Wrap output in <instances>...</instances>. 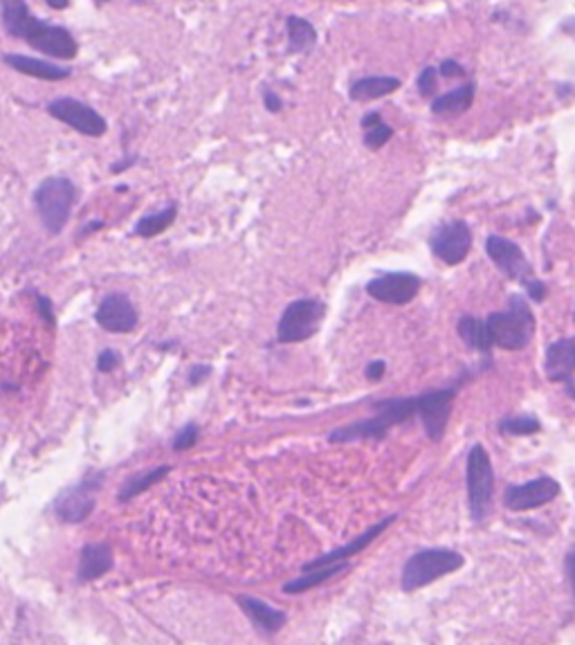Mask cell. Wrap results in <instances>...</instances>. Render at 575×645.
<instances>
[{
    "label": "cell",
    "instance_id": "obj_1",
    "mask_svg": "<svg viewBox=\"0 0 575 645\" xmlns=\"http://www.w3.org/2000/svg\"><path fill=\"white\" fill-rule=\"evenodd\" d=\"M0 10H3V25L10 36L23 39L25 43L48 54L52 59L77 57L79 45L73 35L61 25H50L45 20L34 19L25 0H0Z\"/></svg>",
    "mask_w": 575,
    "mask_h": 645
},
{
    "label": "cell",
    "instance_id": "obj_2",
    "mask_svg": "<svg viewBox=\"0 0 575 645\" xmlns=\"http://www.w3.org/2000/svg\"><path fill=\"white\" fill-rule=\"evenodd\" d=\"M486 331L493 347L503 351H522L531 342L535 333V315L522 295H512L508 302V311L487 315Z\"/></svg>",
    "mask_w": 575,
    "mask_h": 645
},
{
    "label": "cell",
    "instance_id": "obj_3",
    "mask_svg": "<svg viewBox=\"0 0 575 645\" xmlns=\"http://www.w3.org/2000/svg\"><path fill=\"white\" fill-rule=\"evenodd\" d=\"M74 198H77V189H74L73 180L64 176H52L45 178L34 191V207L39 214L41 223L50 234H61L64 227L68 226L70 211L74 207Z\"/></svg>",
    "mask_w": 575,
    "mask_h": 645
},
{
    "label": "cell",
    "instance_id": "obj_4",
    "mask_svg": "<svg viewBox=\"0 0 575 645\" xmlns=\"http://www.w3.org/2000/svg\"><path fill=\"white\" fill-rule=\"evenodd\" d=\"M464 567V556L452 549H423L414 553L402 567V592L411 594L420 587L432 585L439 578L449 576Z\"/></svg>",
    "mask_w": 575,
    "mask_h": 645
},
{
    "label": "cell",
    "instance_id": "obj_5",
    "mask_svg": "<svg viewBox=\"0 0 575 645\" xmlns=\"http://www.w3.org/2000/svg\"><path fill=\"white\" fill-rule=\"evenodd\" d=\"M104 480H106V472H102V470H90L77 484L61 490L52 502L54 515L64 524H81L83 519L93 513Z\"/></svg>",
    "mask_w": 575,
    "mask_h": 645
},
{
    "label": "cell",
    "instance_id": "obj_6",
    "mask_svg": "<svg viewBox=\"0 0 575 645\" xmlns=\"http://www.w3.org/2000/svg\"><path fill=\"white\" fill-rule=\"evenodd\" d=\"M324 315H326V306L319 299H297V302L288 303L277 324V342H306L319 331Z\"/></svg>",
    "mask_w": 575,
    "mask_h": 645
},
{
    "label": "cell",
    "instance_id": "obj_7",
    "mask_svg": "<svg viewBox=\"0 0 575 645\" xmlns=\"http://www.w3.org/2000/svg\"><path fill=\"white\" fill-rule=\"evenodd\" d=\"M468 499H470V513H472L474 522H483V518L490 511L493 503V490H494V470L493 461L487 457L483 445H472V450L468 455Z\"/></svg>",
    "mask_w": 575,
    "mask_h": 645
},
{
    "label": "cell",
    "instance_id": "obj_8",
    "mask_svg": "<svg viewBox=\"0 0 575 645\" xmlns=\"http://www.w3.org/2000/svg\"><path fill=\"white\" fill-rule=\"evenodd\" d=\"M454 396H456L454 389H436L416 396V416H420L425 434L434 443H439L445 436V430H448Z\"/></svg>",
    "mask_w": 575,
    "mask_h": 645
},
{
    "label": "cell",
    "instance_id": "obj_9",
    "mask_svg": "<svg viewBox=\"0 0 575 645\" xmlns=\"http://www.w3.org/2000/svg\"><path fill=\"white\" fill-rule=\"evenodd\" d=\"M48 113L52 115L54 119L68 124L70 128H74V131H79L81 135L88 137H102L108 128L106 119H104L93 106H88V104H83L73 97L54 99V102L48 106Z\"/></svg>",
    "mask_w": 575,
    "mask_h": 645
},
{
    "label": "cell",
    "instance_id": "obj_10",
    "mask_svg": "<svg viewBox=\"0 0 575 645\" xmlns=\"http://www.w3.org/2000/svg\"><path fill=\"white\" fill-rule=\"evenodd\" d=\"M429 248H432V252H434L443 264L458 265L470 255V248H472V232H470L465 220H449V223L441 226L439 230L432 234V239H429Z\"/></svg>",
    "mask_w": 575,
    "mask_h": 645
},
{
    "label": "cell",
    "instance_id": "obj_11",
    "mask_svg": "<svg viewBox=\"0 0 575 645\" xmlns=\"http://www.w3.org/2000/svg\"><path fill=\"white\" fill-rule=\"evenodd\" d=\"M420 286H423V281L414 273H387L371 279L366 284V293L378 302L391 303V306H405L418 295Z\"/></svg>",
    "mask_w": 575,
    "mask_h": 645
},
{
    "label": "cell",
    "instance_id": "obj_12",
    "mask_svg": "<svg viewBox=\"0 0 575 645\" xmlns=\"http://www.w3.org/2000/svg\"><path fill=\"white\" fill-rule=\"evenodd\" d=\"M560 495V484L551 477H537V480L526 481V484H512L503 493V503L506 509L517 511H533L540 509L544 503L553 502Z\"/></svg>",
    "mask_w": 575,
    "mask_h": 645
},
{
    "label": "cell",
    "instance_id": "obj_13",
    "mask_svg": "<svg viewBox=\"0 0 575 645\" xmlns=\"http://www.w3.org/2000/svg\"><path fill=\"white\" fill-rule=\"evenodd\" d=\"M486 252L487 257L493 259V264L502 270L506 277L515 279L519 284H526L528 279L533 277V268L531 264L526 261L524 257L522 248L512 241L503 239V236H487L486 241Z\"/></svg>",
    "mask_w": 575,
    "mask_h": 645
},
{
    "label": "cell",
    "instance_id": "obj_14",
    "mask_svg": "<svg viewBox=\"0 0 575 645\" xmlns=\"http://www.w3.org/2000/svg\"><path fill=\"white\" fill-rule=\"evenodd\" d=\"M99 326L108 333H131L137 328L140 315L124 293H111L102 299L95 313Z\"/></svg>",
    "mask_w": 575,
    "mask_h": 645
},
{
    "label": "cell",
    "instance_id": "obj_15",
    "mask_svg": "<svg viewBox=\"0 0 575 645\" xmlns=\"http://www.w3.org/2000/svg\"><path fill=\"white\" fill-rule=\"evenodd\" d=\"M395 518H398V515H389V518L382 519V522L373 524V526L366 528V531L362 533V535H357L356 540H351V542L344 544V547L335 549V551L324 553V556L315 557V560H310V563L303 564V569H318V567H326V564L347 563L349 557H353V556H357V553L364 551V549L369 547V544L373 542V540H376L378 535H380V533L385 531V528H389L391 524L395 522Z\"/></svg>",
    "mask_w": 575,
    "mask_h": 645
},
{
    "label": "cell",
    "instance_id": "obj_16",
    "mask_svg": "<svg viewBox=\"0 0 575 645\" xmlns=\"http://www.w3.org/2000/svg\"><path fill=\"white\" fill-rule=\"evenodd\" d=\"M544 369L548 380H571V376L575 373V335L573 338L557 340V342L548 344Z\"/></svg>",
    "mask_w": 575,
    "mask_h": 645
},
{
    "label": "cell",
    "instance_id": "obj_17",
    "mask_svg": "<svg viewBox=\"0 0 575 645\" xmlns=\"http://www.w3.org/2000/svg\"><path fill=\"white\" fill-rule=\"evenodd\" d=\"M112 569V549L106 542H95L86 544L79 553V567H77V580L79 582H90L102 578L104 573Z\"/></svg>",
    "mask_w": 575,
    "mask_h": 645
},
{
    "label": "cell",
    "instance_id": "obj_18",
    "mask_svg": "<svg viewBox=\"0 0 575 645\" xmlns=\"http://www.w3.org/2000/svg\"><path fill=\"white\" fill-rule=\"evenodd\" d=\"M236 603L241 605V610L245 611L249 621L258 627V630H264L265 634H274V632L281 630L286 626V611L277 610V607L268 605L265 601H258V598L252 596H239Z\"/></svg>",
    "mask_w": 575,
    "mask_h": 645
},
{
    "label": "cell",
    "instance_id": "obj_19",
    "mask_svg": "<svg viewBox=\"0 0 575 645\" xmlns=\"http://www.w3.org/2000/svg\"><path fill=\"white\" fill-rule=\"evenodd\" d=\"M5 64L14 68L16 73L43 79V81H61V79L70 77V70L64 68V65L50 64V61L43 59H32V57H23V54H5Z\"/></svg>",
    "mask_w": 575,
    "mask_h": 645
},
{
    "label": "cell",
    "instance_id": "obj_20",
    "mask_svg": "<svg viewBox=\"0 0 575 645\" xmlns=\"http://www.w3.org/2000/svg\"><path fill=\"white\" fill-rule=\"evenodd\" d=\"M389 430L391 427L387 426V420L382 418L380 414H376L373 418L357 420V423H351V426L347 427L333 430L331 434H328V441H331V443H351V441L382 439Z\"/></svg>",
    "mask_w": 575,
    "mask_h": 645
},
{
    "label": "cell",
    "instance_id": "obj_21",
    "mask_svg": "<svg viewBox=\"0 0 575 645\" xmlns=\"http://www.w3.org/2000/svg\"><path fill=\"white\" fill-rule=\"evenodd\" d=\"M474 102V83H465L461 88H454L449 93L441 95L432 104L434 115H443V118H456V115L468 113L470 106Z\"/></svg>",
    "mask_w": 575,
    "mask_h": 645
},
{
    "label": "cell",
    "instance_id": "obj_22",
    "mask_svg": "<svg viewBox=\"0 0 575 645\" xmlns=\"http://www.w3.org/2000/svg\"><path fill=\"white\" fill-rule=\"evenodd\" d=\"M400 88V79L395 77H362L349 90L353 102H373V99L387 97Z\"/></svg>",
    "mask_w": 575,
    "mask_h": 645
},
{
    "label": "cell",
    "instance_id": "obj_23",
    "mask_svg": "<svg viewBox=\"0 0 575 645\" xmlns=\"http://www.w3.org/2000/svg\"><path fill=\"white\" fill-rule=\"evenodd\" d=\"M344 569H349L347 563H337V564H326V567H318V569H303L302 576H297L295 580L286 582L283 585V592L286 594H303L312 587H319L322 582H326L328 578L337 576L341 573Z\"/></svg>",
    "mask_w": 575,
    "mask_h": 645
},
{
    "label": "cell",
    "instance_id": "obj_24",
    "mask_svg": "<svg viewBox=\"0 0 575 645\" xmlns=\"http://www.w3.org/2000/svg\"><path fill=\"white\" fill-rule=\"evenodd\" d=\"M169 472H171V465L165 464V465H156V468L147 470V472L133 474V477H128V480L122 484V488H119V493H118V499L119 502H131V499H135L137 495H142L144 490H149L151 486H156L157 481L165 480Z\"/></svg>",
    "mask_w": 575,
    "mask_h": 645
},
{
    "label": "cell",
    "instance_id": "obj_25",
    "mask_svg": "<svg viewBox=\"0 0 575 645\" xmlns=\"http://www.w3.org/2000/svg\"><path fill=\"white\" fill-rule=\"evenodd\" d=\"M373 411L387 420V426L394 427L407 423L416 416V396L411 398H389V401L373 403Z\"/></svg>",
    "mask_w": 575,
    "mask_h": 645
},
{
    "label": "cell",
    "instance_id": "obj_26",
    "mask_svg": "<svg viewBox=\"0 0 575 645\" xmlns=\"http://www.w3.org/2000/svg\"><path fill=\"white\" fill-rule=\"evenodd\" d=\"M176 214L178 207L169 205L165 207V210H157L147 216H142V219L135 223V227H133V234L142 236V239H153V236L162 234L166 227H171V223L176 220Z\"/></svg>",
    "mask_w": 575,
    "mask_h": 645
},
{
    "label": "cell",
    "instance_id": "obj_27",
    "mask_svg": "<svg viewBox=\"0 0 575 645\" xmlns=\"http://www.w3.org/2000/svg\"><path fill=\"white\" fill-rule=\"evenodd\" d=\"M456 328H458V335H461V340H464V342L468 344V349H472V351L487 353L490 349H493V344H490V338H487L486 322H483V319H477V318H470V315H465V318L458 319Z\"/></svg>",
    "mask_w": 575,
    "mask_h": 645
},
{
    "label": "cell",
    "instance_id": "obj_28",
    "mask_svg": "<svg viewBox=\"0 0 575 645\" xmlns=\"http://www.w3.org/2000/svg\"><path fill=\"white\" fill-rule=\"evenodd\" d=\"M318 41V32L306 19L290 16L288 19V50L290 52H308Z\"/></svg>",
    "mask_w": 575,
    "mask_h": 645
},
{
    "label": "cell",
    "instance_id": "obj_29",
    "mask_svg": "<svg viewBox=\"0 0 575 645\" xmlns=\"http://www.w3.org/2000/svg\"><path fill=\"white\" fill-rule=\"evenodd\" d=\"M362 127H364V144L369 149L385 147L391 140V135H394V128L382 122L378 113H366L362 118Z\"/></svg>",
    "mask_w": 575,
    "mask_h": 645
},
{
    "label": "cell",
    "instance_id": "obj_30",
    "mask_svg": "<svg viewBox=\"0 0 575 645\" xmlns=\"http://www.w3.org/2000/svg\"><path fill=\"white\" fill-rule=\"evenodd\" d=\"M541 430V423L535 416H515V418H503L499 423V432L502 434H515V436H531Z\"/></svg>",
    "mask_w": 575,
    "mask_h": 645
},
{
    "label": "cell",
    "instance_id": "obj_31",
    "mask_svg": "<svg viewBox=\"0 0 575 645\" xmlns=\"http://www.w3.org/2000/svg\"><path fill=\"white\" fill-rule=\"evenodd\" d=\"M196 441H198V426L196 423H187L185 427L176 432L173 441H171V448L176 452H185L189 448H194Z\"/></svg>",
    "mask_w": 575,
    "mask_h": 645
},
{
    "label": "cell",
    "instance_id": "obj_32",
    "mask_svg": "<svg viewBox=\"0 0 575 645\" xmlns=\"http://www.w3.org/2000/svg\"><path fill=\"white\" fill-rule=\"evenodd\" d=\"M119 365H122V356H119V351H115V349H104V351L99 353L97 369L102 373H112Z\"/></svg>",
    "mask_w": 575,
    "mask_h": 645
},
{
    "label": "cell",
    "instance_id": "obj_33",
    "mask_svg": "<svg viewBox=\"0 0 575 645\" xmlns=\"http://www.w3.org/2000/svg\"><path fill=\"white\" fill-rule=\"evenodd\" d=\"M436 81H439V73L434 68H425L418 77V93L423 97H432L436 90Z\"/></svg>",
    "mask_w": 575,
    "mask_h": 645
},
{
    "label": "cell",
    "instance_id": "obj_34",
    "mask_svg": "<svg viewBox=\"0 0 575 645\" xmlns=\"http://www.w3.org/2000/svg\"><path fill=\"white\" fill-rule=\"evenodd\" d=\"M36 311H39L41 319L48 324L50 328L57 326V318H54V306H52V299L45 297V295H36Z\"/></svg>",
    "mask_w": 575,
    "mask_h": 645
},
{
    "label": "cell",
    "instance_id": "obj_35",
    "mask_svg": "<svg viewBox=\"0 0 575 645\" xmlns=\"http://www.w3.org/2000/svg\"><path fill=\"white\" fill-rule=\"evenodd\" d=\"M524 286H526V293H528V297L533 299V302H537V303L544 302V297H546V284H544V281L531 277Z\"/></svg>",
    "mask_w": 575,
    "mask_h": 645
},
{
    "label": "cell",
    "instance_id": "obj_36",
    "mask_svg": "<svg viewBox=\"0 0 575 645\" xmlns=\"http://www.w3.org/2000/svg\"><path fill=\"white\" fill-rule=\"evenodd\" d=\"M385 372H387V362L385 360H373V362H369V365H366L364 376L369 378V380L378 382L382 376H385Z\"/></svg>",
    "mask_w": 575,
    "mask_h": 645
},
{
    "label": "cell",
    "instance_id": "obj_37",
    "mask_svg": "<svg viewBox=\"0 0 575 645\" xmlns=\"http://www.w3.org/2000/svg\"><path fill=\"white\" fill-rule=\"evenodd\" d=\"M210 373H211L210 365H194V367L189 369V385L191 387L200 385V382L205 380V378L210 376Z\"/></svg>",
    "mask_w": 575,
    "mask_h": 645
},
{
    "label": "cell",
    "instance_id": "obj_38",
    "mask_svg": "<svg viewBox=\"0 0 575 645\" xmlns=\"http://www.w3.org/2000/svg\"><path fill=\"white\" fill-rule=\"evenodd\" d=\"M564 567H566V576H569V582H571V589H573V594H575V549H571V551L566 553Z\"/></svg>",
    "mask_w": 575,
    "mask_h": 645
},
{
    "label": "cell",
    "instance_id": "obj_39",
    "mask_svg": "<svg viewBox=\"0 0 575 645\" xmlns=\"http://www.w3.org/2000/svg\"><path fill=\"white\" fill-rule=\"evenodd\" d=\"M441 74H443V77H448V79H452V77H456V74H464V68H461L456 61L448 59V61H443V64H441Z\"/></svg>",
    "mask_w": 575,
    "mask_h": 645
},
{
    "label": "cell",
    "instance_id": "obj_40",
    "mask_svg": "<svg viewBox=\"0 0 575 645\" xmlns=\"http://www.w3.org/2000/svg\"><path fill=\"white\" fill-rule=\"evenodd\" d=\"M265 108H268L270 113H277V111H281V99L277 97L274 93H265Z\"/></svg>",
    "mask_w": 575,
    "mask_h": 645
},
{
    "label": "cell",
    "instance_id": "obj_41",
    "mask_svg": "<svg viewBox=\"0 0 575 645\" xmlns=\"http://www.w3.org/2000/svg\"><path fill=\"white\" fill-rule=\"evenodd\" d=\"M48 3V7H52V10H65L68 7V0H45Z\"/></svg>",
    "mask_w": 575,
    "mask_h": 645
},
{
    "label": "cell",
    "instance_id": "obj_42",
    "mask_svg": "<svg viewBox=\"0 0 575 645\" xmlns=\"http://www.w3.org/2000/svg\"><path fill=\"white\" fill-rule=\"evenodd\" d=\"M99 227H104V223H102V220H97V223H90V226H86V227H83V230H81V234H86V232H95V230H99Z\"/></svg>",
    "mask_w": 575,
    "mask_h": 645
},
{
    "label": "cell",
    "instance_id": "obj_43",
    "mask_svg": "<svg viewBox=\"0 0 575 645\" xmlns=\"http://www.w3.org/2000/svg\"><path fill=\"white\" fill-rule=\"evenodd\" d=\"M97 3H106V0H97Z\"/></svg>",
    "mask_w": 575,
    "mask_h": 645
}]
</instances>
